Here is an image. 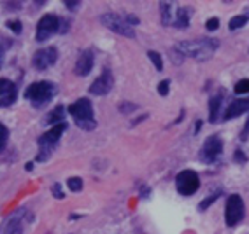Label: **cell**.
Segmentation results:
<instances>
[{
    "label": "cell",
    "instance_id": "6da1fadb",
    "mask_svg": "<svg viewBox=\"0 0 249 234\" xmlns=\"http://www.w3.org/2000/svg\"><path fill=\"white\" fill-rule=\"evenodd\" d=\"M219 47V40L211 39V37H204V39H195V40H182L176 46V51L181 53L182 56L193 58L198 62H205L209 60L216 49Z\"/></svg>",
    "mask_w": 249,
    "mask_h": 234
},
{
    "label": "cell",
    "instance_id": "7a4b0ae2",
    "mask_svg": "<svg viewBox=\"0 0 249 234\" xmlns=\"http://www.w3.org/2000/svg\"><path fill=\"white\" fill-rule=\"evenodd\" d=\"M69 114L74 117L77 128L85 129V131H91V129L97 128V121H95L93 114V107L88 98H79L77 102H74L67 109Z\"/></svg>",
    "mask_w": 249,
    "mask_h": 234
},
{
    "label": "cell",
    "instance_id": "3957f363",
    "mask_svg": "<svg viewBox=\"0 0 249 234\" xmlns=\"http://www.w3.org/2000/svg\"><path fill=\"white\" fill-rule=\"evenodd\" d=\"M65 129H67V123H62V124L53 126V128L49 129V131H46L44 135H40L39 140H37L39 154H37L36 161H40V163L48 161V157L53 154L54 147L58 145V141H60V138H62Z\"/></svg>",
    "mask_w": 249,
    "mask_h": 234
},
{
    "label": "cell",
    "instance_id": "277c9868",
    "mask_svg": "<svg viewBox=\"0 0 249 234\" xmlns=\"http://www.w3.org/2000/svg\"><path fill=\"white\" fill-rule=\"evenodd\" d=\"M56 94V86L49 80H39L34 82L27 88L25 91V98L32 103L34 107H44L46 103H49Z\"/></svg>",
    "mask_w": 249,
    "mask_h": 234
},
{
    "label": "cell",
    "instance_id": "5b68a950",
    "mask_svg": "<svg viewBox=\"0 0 249 234\" xmlns=\"http://www.w3.org/2000/svg\"><path fill=\"white\" fill-rule=\"evenodd\" d=\"M100 21H102L104 27H107L109 30L118 33V35L128 37V39H134L135 37L134 27H130L126 18H123V16H120V14H116V13L102 14V16H100Z\"/></svg>",
    "mask_w": 249,
    "mask_h": 234
},
{
    "label": "cell",
    "instance_id": "8992f818",
    "mask_svg": "<svg viewBox=\"0 0 249 234\" xmlns=\"http://www.w3.org/2000/svg\"><path fill=\"white\" fill-rule=\"evenodd\" d=\"M62 28V18H58L56 14H46L39 19L36 30V40L37 42H44L51 35L58 33Z\"/></svg>",
    "mask_w": 249,
    "mask_h": 234
},
{
    "label": "cell",
    "instance_id": "52a82bcc",
    "mask_svg": "<svg viewBox=\"0 0 249 234\" xmlns=\"http://www.w3.org/2000/svg\"><path fill=\"white\" fill-rule=\"evenodd\" d=\"M200 187V178L193 170H182L176 177V189L182 196H193Z\"/></svg>",
    "mask_w": 249,
    "mask_h": 234
},
{
    "label": "cell",
    "instance_id": "ba28073f",
    "mask_svg": "<svg viewBox=\"0 0 249 234\" xmlns=\"http://www.w3.org/2000/svg\"><path fill=\"white\" fill-rule=\"evenodd\" d=\"M244 218V201L239 194H231L225 208V220L228 227H233Z\"/></svg>",
    "mask_w": 249,
    "mask_h": 234
},
{
    "label": "cell",
    "instance_id": "9c48e42d",
    "mask_svg": "<svg viewBox=\"0 0 249 234\" xmlns=\"http://www.w3.org/2000/svg\"><path fill=\"white\" fill-rule=\"evenodd\" d=\"M32 220V215L25 210V208H21V210H18V212H14L13 215L5 220L4 224V234H23L25 233V225H27V222Z\"/></svg>",
    "mask_w": 249,
    "mask_h": 234
},
{
    "label": "cell",
    "instance_id": "30bf717a",
    "mask_svg": "<svg viewBox=\"0 0 249 234\" xmlns=\"http://www.w3.org/2000/svg\"><path fill=\"white\" fill-rule=\"evenodd\" d=\"M223 152V141L218 135H213L204 141V147L200 150V159L204 163H214Z\"/></svg>",
    "mask_w": 249,
    "mask_h": 234
},
{
    "label": "cell",
    "instance_id": "8fae6325",
    "mask_svg": "<svg viewBox=\"0 0 249 234\" xmlns=\"http://www.w3.org/2000/svg\"><path fill=\"white\" fill-rule=\"evenodd\" d=\"M112 86H114L112 72L109 70V68H104L102 74L98 75L97 79L93 80V84L89 86V93L97 94V96H104V94L111 93Z\"/></svg>",
    "mask_w": 249,
    "mask_h": 234
},
{
    "label": "cell",
    "instance_id": "7c38bea8",
    "mask_svg": "<svg viewBox=\"0 0 249 234\" xmlns=\"http://www.w3.org/2000/svg\"><path fill=\"white\" fill-rule=\"evenodd\" d=\"M58 58V51L54 47H46V49H39L34 58H32V63L36 66L37 70H46L49 66H53L54 62Z\"/></svg>",
    "mask_w": 249,
    "mask_h": 234
},
{
    "label": "cell",
    "instance_id": "4fadbf2b",
    "mask_svg": "<svg viewBox=\"0 0 249 234\" xmlns=\"http://www.w3.org/2000/svg\"><path fill=\"white\" fill-rule=\"evenodd\" d=\"M18 89L16 84L9 79H0V107H9L16 102Z\"/></svg>",
    "mask_w": 249,
    "mask_h": 234
},
{
    "label": "cell",
    "instance_id": "5bb4252c",
    "mask_svg": "<svg viewBox=\"0 0 249 234\" xmlns=\"http://www.w3.org/2000/svg\"><path fill=\"white\" fill-rule=\"evenodd\" d=\"M93 65H95L93 51H91V49H85V51L79 54V58H77L76 66H74V72H76L79 77H86V75L91 72Z\"/></svg>",
    "mask_w": 249,
    "mask_h": 234
},
{
    "label": "cell",
    "instance_id": "9a60e30c",
    "mask_svg": "<svg viewBox=\"0 0 249 234\" xmlns=\"http://www.w3.org/2000/svg\"><path fill=\"white\" fill-rule=\"evenodd\" d=\"M248 110H249V100H233L228 105L227 112H225V119L230 121L233 117H239V115L246 114Z\"/></svg>",
    "mask_w": 249,
    "mask_h": 234
},
{
    "label": "cell",
    "instance_id": "2e32d148",
    "mask_svg": "<svg viewBox=\"0 0 249 234\" xmlns=\"http://www.w3.org/2000/svg\"><path fill=\"white\" fill-rule=\"evenodd\" d=\"M188 25H190V9H186V7H178V9L174 11L172 27L186 28Z\"/></svg>",
    "mask_w": 249,
    "mask_h": 234
},
{
    "label": "cell",
    "instance_id": "e0dca14e",
    "mask_svg": "<svg viewBox=\"0 0 249 234\" xmlns=\"http://www.w3.org/2000/svg\"><path fill=\"white\" fill-rule=\"evenodd\" d=\"M174 4L170 2H161L160 4V13H161V23L163 25H172V19H174Z\"/></svg>",
    "mask_w": 249,
    "mask_h": 234
},
{
    "label": "cell",
    "instance_id": "ac0fdd59",
    "mask_svg": "<svg viewBox=\"0 0 249 234\" xmlns=\"http://www.w3.org/2000/svg\"><path fill=\"white\" fill-rule=\"evenodd\" d=\"M219 109H221V96H214L211 98L209 102V121L211 123H216L219 117Z\"/></svg>",
    "mask_w": 249,
    "mask_h": 234
},
{
    "label": "cell",
    "instance_id": "d6986e66",
    "mask_svg": "<svg viewBox=\"0 0 249 234\" xmlns=\"http://www.w3.org/2000/svg\"><path fill=\"white\" fill-rule=\"evenodd\" d=\"M63 117H65V109H63L62 105H58L53 112H49L46 123H48V124H54V126H56V124H62L63 123Z\"/></svg>",
    "mask_w": 249,
    "mask_h": 234
},
{
    "label": "cell",
    "instance_id": "ffe728a7",
    "mask_svg": "<svg viewBox=\"0 0 249 234\" xmlns=\"http://www.w3.org/2000/svg\"><path fill=\"white\" fill-rule=\"evenodd\" d=\"M248 21H249L248 16H246V14H240V16H235V18L230 19V23H228V28H230V30H239V28L244 27Z\"/></svg>",
    "mask_w": 249,
    "mask_h": 234
},
{
    "label": "cell",
    "instance_id": "44dd1931",
    "mask_svg": "<svg viewBox=\"0 0 249 234\" xmlns=\"http://www.w3.org/2000/svg\"><path fill=\"white\" fill-rule=\"evenodd\" d=\"M67 187L72 190V192H79L83 189V180L79 177H71L67 180Z\"/></svg>",
    "mask_w": 249,
    "mask_h": 234
},
{
    "label": "cell",
    "instance_id": "7402d4cb",
    "mask_svg": "<svg viewBox=\"0 0 249 234\" xmlns=\"http://www.w3.org/2000/svg\"><path fill=\"white\" fill-rule=\"evenodd\" d=\"M147 56H149V60L153 62V65L156 66V70L161 72L163 70V63H161V56L156 51H147Z\"/></svg>",
    "mask_w": 249,
    "mask_h": 234
},
{
    "label": "cell",
    "instance_id": "603a6c76",
    "mask_svg": "<svg viewBox=\"0 0 249 234\" xmlns=\"http://www.w3.org/2000/svg\"><path fill=\"white\" fill-rule=\"evenodd\" d=\"M219 196H221V190H219V192H216V194H213V196H211V198L204 199V201H202V203H200V206H198V210H200V212H204V210H207V208H209L211 204H213L214 201H216V199L219 198Z\"/></svg>",
    "mask_w": 249,
    "mask_h": 234
},
{
    "label": "cell",
    "instance_id": "cb8c5ba5",
    "mask_svg": "<svg viewBox=\"0 0 249 234\" xmlns=\"http://www.w3.org/2000/svg\"><path fill=\"white\" fill-rule=\"evenodd\" d=\"M235 93L237 94H244L249 93V79H242L235 84Z\"/></svg>",
    "mask_w": 249,
    "mask_h": 234
},
{
    "label": "cell",
    "instance_id": "d4e9b609",
    "mask_svg": "<svg viewBox=\"0 0 249 234\" xmlns=\"http://www.w3.org/2000/svg\"><path fill=\"white\" fill-rule=\"evenodd\" d=\"M7 138H9V131H7V128H5L4 124L0 123V152L4 150L5 143H7Z\"/></svg>",
    "mask_w": 249,
    "mask_h": 234
},
{
    "label": "cell",
    "instance_id": "484cf974",
    "mask_svg": "<svg viewBox=\"0 0 249 234\" xmlns=\"http://www.w3.org/2000/svg\"><path fill=\"white\" fill-rule=\"evenodd\" d=\"M169 86H170L169 80H161L160 84H158V93H160L161 96H167V94H169Z\"/></svg>",
    "mask_w": 249,
    "mask_h": 234
},
{
    "label": "cell",
    "instance_id": "4316f807",
    "mask_svg": "<svg viewBox=\"0 0 249 234\" xmlns=\"http://www.w3.org/2000/svg\"><path fill=\"white\" fill-rule=\"evenodd\" d=\"M205 28H207L209 31L218 30V28H219V19H218V18H211L209 21L205 23Z\"/></svg>",
    "mask_w": 249,
    "mask_h": 234
},
{
    "label": "cell",
    "instance_id": "83f0119b",
    "mask_svg": "<svg viewBox=\"0 0 249 234\" xmlns=\"http://www.w3.org/2000/svg\"><path fill=\"white\" fill-rule=\"evenodd\" d=\"M137 109V105H134V103H130V102H124L120 105V112H123V114H128V112L135 110Z\"/></svg>",
    "mask_w": 249,
    "mask_h": 234
},
{
    "label": "cell",
    "instance_id": "f1b7e54d",
    "mask_svg": "<svg viewBox=\"0 0 249 234\" xmlns=\"http://www.w3.org/2000/svg\"><path fill=\"white\" fill-rule=\"evenodd\" d=\"M7 27H9L14 33H21V23L19 21H7Z\"/></svg>",
    "mask_w": 249,
    "mask_h": 234
},
{
    "label": "cell",
    "instance_id": "f546056e",
    "mask_svg": "<svg viewBox=\"0 0 249 234\" xmlns=\"http://www.w3.org/2000/svg\"><path fill=\"white\" fill-rule=\"evenodd\" d=\"M63 4L67 5V9H71V11H76L77 7H79V2H76V0H65V2H63Z\"/></svg>",
    "mask_w": 249,
    "mask_h": 234
},
{
    "label": "cell",
    "instance_id": "4dcf8cb0",
    "mask_svg": "<svg viewBox=\"0 0 249 234\" xmlns=\"http://www.w3.org/2000/svg\"><path fill=\"white\" fill-rule=\"evenodd\" d=\"M51 190H53V196H54V198H58V199H62L63 196H65L62 192V190H60V186H58V184H54V186L51 187Z\"/></svg>",
    "mask_w": 249,
    "mask_h": 234
},
{
    "label": "cell",
    "instance_id": "1f68e13d",
    "mask_svg": "<svg viewBox=\"0 0 249 234\" xmlns=\"http://www.w3.org/2000/svg\"><path fill=\"white\" fill-rule=\"evenodd\" d=\"M248 137H249V119H248V123L244 124V129H242V133H240V140L244 141Z\"/></svg>",
    "mask_w": 249,
    "mask_h": 234
},
{
    "label": "cell",
    "instance_id": "d6a6232c",
    "mask_svg": "<svg viewBox=\"0 0 249 234\" xmlns=\"http://www.w3.org/2000/svg\"><path fill=\"white\" fill-rule=\"evenodd\" d=\"M126 21H128L130 27H134V25H139V19L135 16H126Z\"/></svg>",
    "mask_w": 249,
    "mask_h": 234
},
{
    "label": "cell",
    "instance_id": "836d02e7",
    "mask_svg": "<svg viewBox=\"0 0 249 234\" xmlns=\"http://www.w3.org/2000/svg\"><path fill=\"white\" fill-rule=\"evenodd\" d=\"M235 157H237V161H239V163H244V161H246V156L242 154L240 150H237V152H235Z\"/></svg>",
    "mask_w": 249,
    "mask_h": 234
},
{
    "label": "cell",
    "instance_id": "e575fe53",
    "mask_svg": "<svg viewBox=\"0 0 249 234\" xmlns=\"http://www.w3.org/2000/svg\"><path fill=\"white\" fill-rule=\"evenodd\" d=\"M2 63H4V49L0 47V68H2Z\"/></svg>",
    "mask_w": 249,
    "mask_h": 234
}]
</instances>
